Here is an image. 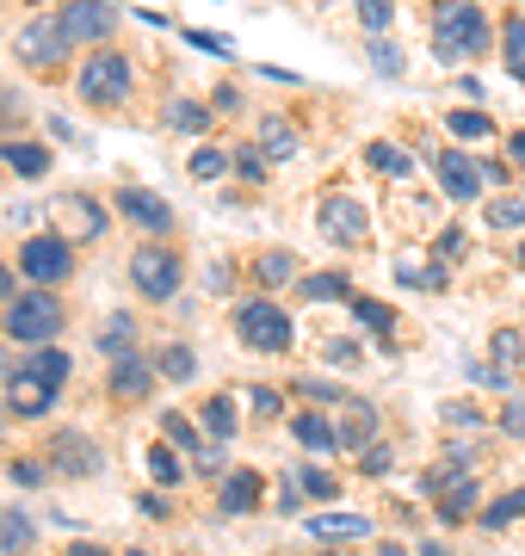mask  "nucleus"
<instances>
[{
	"instance_id": "1",
	"label": "nucleus",
	"mask_w": 525,
	"mask_h": 556,
	"mask_svg": "<svg viewBox=\"0 0 525 556\" xmlns=\"http://www.w3.org/2000/svg\"><path fill=\"white\" fill-rule=\"evenodd\" d=\"M426 38L439 62H476L488 56V20L476 0H433L426 7Z\"/></svg>"
},
{
	"instance_id": "2",
	"label": "nucleus",
	"mask_w": 525,
	"mask_h": 556,
	"mask_svg": "<svg viewBox=\"0 0 525 556\" xmlns=\"http://www.w3.org/2000/svg\"><path fill=\"white\" fill-rule=\"evenodd\" d=\"M0 328L13 340H25V346H50V340L68 328V309H62L56 298H50V285H31L25 298L7 303V316H0Z\"/></svg>"
},
{
	"instance_id": "3",
	"label": "nucleus",
	"mask_w": 525,
	"mask_h": 556,
	"mask_svg": "<svg viewBox=\"0 0 525 556\" xmlns=\"http://www.w3.org/2000/svg\"><path fill=\"white\" fill-rule=\"evenodd\" d=\"M130 80H137V62L130 56H118V50H93L87 68L75 75V93H81L87 105H118L124 93H130Z\"/></svg>"
},
{
	"instance_id": "4",
	"label": "nucleus",
	"mask_w": 525,
	"mask_h": 556,
	"mask_svg": "<svg viewBox=\"0 0 525 556\" xmlns=\"http://www.w3.org/2000/svg\"><path fill=\"white\" fill-rule=\"evenodd\" d=\"M235 334L254 346V353H291V316H284L279 303H266V298H254V303H235Z\"/></svg>"
},
{
	"instance_id": "5",
	"label": "nucleus",
	"mask_w": 525,
	"mask_h": 556,
	"mask_svg": "<svg viewBox=\"0 0 525 556\" xmlns=\"http://www.w3.org/2000/svg\"><path fill=\"white\" fill-rule=\"evenodd\" d=\"M180 254H174V248H137V254H130V285H137L142 298H174V291H180Z\"/></svg>"
},
{
	"instance_id": "6",
	"label": "nucleus",
	"mask_w": 525,
	"mask_h": 556,
	"mask_svg": "<svg viewBox=\"0 0 525 556\" xmlns=\"http://www.w3.org/2000/svg\"><path fill=\"white\" fill-rule=\"evenodd\" d=\"M13 50H20V62H31V68H62L75 43H68L62 20H31V25H20V38H13Z\"/></svg>"
},
{
	"instance_id": "7",
	"label": "nucleus",
	"mask_w": 525,
	"mask_h": 556,
	"mask_svg": "<svg viewBox=\"0 0 525 556\" xmlns=\"http://www.w3.org/2000/svg\"><path fill=\"white\" fill-rule=\"evenodd\" d=\"M68 266H75V254H68V241L62 236H31L20 248V273L31 278V285H62Z\"/></svg>"
},
{
	"instance_id": "8",
	"label": "nucleus",
	"mask_w": 525,
	"mask_h": 556,
	"mask_svg": "<svg viewBox=\"0 0 525 556\" xmlns=\"http://www.w3.org/2000/svg\"><path fill=\"white\" fill-rule=\"evenodd\" d=\"M56 20H62V31H68V43H105L112 31H118L112 0H68Z\"/></svg>"
},
{
	"instance_id": "9",
	"label": "nucleus",
	"mask_w": 525,
	"mask_h": 556,
	"mask_svg": "<svg viewBox=\"0 0 525 556\" xmlns=\"http://www.w3.org/2000/svg\"><path fill=\"white\" fill-rule=\"evenodd\" d=\"M322 236L341 241V248H364V241H371L364 204H353L346 192H328V199H322Z\"/></svg>"
},
{
	"instance_id": "10",
	"label": "nucleus",
	"mask_w": 525,
	"mask_h": 556,
	"mask_svg": "<svg viewBox=\"0 0 525 556\" xmlns=\"http://www.w3.org/2000/svg\"><path fill=\"white\" fill-rule=\"evenodd\" d=\"M433 174H439V186H445V199H458V204H470L476 192H483V161H470L464 149H439L433 155Z\"/></svg>"
},
{
	"instance_id": "11",
	"label": "nucleus",
	"mask_w": 525,
	"mask_h": 556,
	"mask_svg": "<svg viewBox=\"0 0 525 556\" xmlns=\"http://www.w3.org/2000/svg\"><path fill=\"white\" fill-rule=\"evenodd\" d=\"M7 408H13V415H25V420L50 415V408H56V383L38 378L31 365H20V371L7 378Z\"/></svg>"
},
{
	"instance_id": "12",
	"label": "nucleus",
	"mask_w": 525,
	"mask_h": 556,
	"mask_svg": "<svg viewBox=\"0 0 525 556\" xmlns=\"http://www.w3.org/2000/svg\"><path fill=\"white\" fill-rule=\"evenodd\" d=\"M118 217H130L137 229H149V236H167V229H174V211H167V199L142 192V186H124V192H118Z\"/></svg>"
},
{
	"instance_id": "13",
	"label": "nucleus",
	"mask_w": 525,
	"mask_h": 556,
	"mask_svg": "<svg viewBox=\"0 0 525 556\" xmlns=\"http://www.w3.org/2000/svg\"><path fill=\"white\" fill-rule=\"evenodd\" d=\"M50 464H56L62 477H100V445L81 433H56L50 439Z\"/></svg>"
},
{
	"instance_id": "14",
	"label": "nucleus",
	"mask_w": 525,
	"mask_h": 556,
	"mask_svg": "<svg viewBox=\"0 0 525 556\" xmlns=\"http://www.w3.org/2000/svg\"><path fill=\"white\" fill-rule=\"evenodd\" d=\"M105 390H112L118 402H142L149 390H155V365H149V358H137V353L112 358V378H105Z\"/></svg>"
},
{
	"instance_id": "15",
	"label": "nucleus",
	"mask_w": 525,
	"mask_h": 556,
	"mask_svg": "<svg viewBox=\"0 0 525 556\" xmlns=\"http://www.w3.org/2000/svg\"><path fill=\"white\" fill-rule=\"evenodd\" d=\"M291 433L304 452H341V427H334V408H309V415H291Z\"/></svg>"
},
{
	"instance_id": "16",
	"label": "nucleus",
	"mask_w": 525,
	"mask_h": 556,
	"mask_svg": "<svg viewBox=\"0 0 525 556\" xmlns=\"http://www.w3.org/2000/svg\"><path fill=\"white\" fill-rule=\"evenodd\" d=\"M0 167H13L20 179H43L50 174V149L43 142H25V137H7L0 142Z\"/></svg>"
},
{
	"instance_id": "17",
	"label": "nucleus",
	"mask_w": 525,
	"mask_h": 556,
	"mask_svg": "<svg viewBox=\"0 0 525 556\" xmlns=\"http://www.w3.org/2000/svg\"><path fill=\"white\" fill-rule=\"evenodd\" d=\"M334 427H341V452H346V445H359V452H364V445H371V433H377V408L346 396L341 415H334Z\"/></svg>"
},
{
	"instance_id": "18",
	"label": "nucleus",
	"mask_w": 525,
	"mask_h": 556,
	"mask_svg": "<svg viewBox=\"0 0 525 556\" xmlns=\"http://www.w3.org/2000/svg\"><path fill=\"white\" fill-rule=\"evenodd\" d=\"M217 507H222L229 519L254 514V507H260V477H254V470H235V477H222V495H217Z\"/></svg>"
},
{
	"instance_id": "19",
	"label": "nucleus",
	"mask_w": 525,
	"mask_h": 556,
	"mask_svg": "<svg viewBox=\"0 0 525 556\" xmlns=\"http://www.w3.org/2000/svg\"><path fill=\"white\" fill-rule=\"evenodd\" d=\"M520 365H525V340H520V328H501V334L488 340V371L501 383H513L520 378Z\"/></svg>"
},
{
	"instance_id": "20",
	"label": "nucleus",
	"mask_w": 525,
	"mask_h": 556,
	"mask_svg": "<svg viewBox=\"0 0 525 556\" xmlns=\"http://www.w3.org/2000/svg\"><path fill=\"white\" fill-rule=\"evenodd\" d=\"M142 464H149V477L162 482V489H174V482L185 477V457H180V445H174V439H155V445H149V457H142Z\"/></svg>"
},
{
	"instance_id": "21",
	"label": "nucleus",
	"mask_w": 525,
	"mask_h": 556,
	"mask_svg": "<svg viewBox=\"0 0 525 556\" xmlns=\"http://www.w3.org/2000/svg\"><path fill=\"white\" fill-rule=\"evenodd\" d=\"M445 130H451L458 142H488L495 137V118H488L483 105H458V112L445 118Z\"/></svg>"
},
{
	"instance_id": "22",
	"label": "nucleus",
	"mask_w": 525,
	"mask_h": 556,
	"mask_svg": "<svg viewBox=\"0 0 525 556\" xmlns=\"http://www.w3.org/2000/svg\"><path fill=\"white\" fill-rule=\"evenodd\" d=\"M470 507H476V470L439 489V519H451V526H458V519H470Z\"/></svg>"
},
{
	"instance_id": "23",
	"label": "nucleus",
	"mask_w": 525,
	"mask_h": 556,
	"mask_svg": "<svg viewBox=\"0 0 525 556\" xmlns=\"http://www.w3.org/2000/svg\"><path fill=\"white\" fill-rule=\"evenodd\" d=\"M364 167H371V174H384V179H408V174H414V161H408L396 142H364Z\"/></svg>"
},
{
	"instance_id": "24",
	"label": "nucleus",
	"mask_w": 525,
	"mask_h": 556,
	"mask_svg": "<svg viewBox=\"0 0 525 556\" xmlns=\"http://www.w3.org/2000/svg\"><path fill=\"white\" fill-rule=\"evenodd\" d=\"M291 278H297V254H279V248H272V254L254 260V285H266V291H279Z\"/></svg>"
},
{
	"instance_id": "25",
	"label": "nucleus",
	"mask_w": 525,
	"mask_h": 556,
	"mask_svg": "<svg viewBox=\"0 0 525 556\" xmlns=\"http://www.w3.org/2000/svg\"><path fill=\"white\" fill-rule=\"evenodd\" d=\"M100 353L105 358H124V353H137V316H112L100 328Z\"/></svg>"
},
{
	"instance_id": "26",
	"label": "nucleus",
	"mask_w": 525,
	"mask_h": 556,
	"mask_svg": "<svg viewBox=\"0 0 525 556\" xmlns=\"http://www.w3.org/2000/svg\"><path fill=\"white\" fill-rule=\"evenodd\" d=\"M309 532H316V538H364V532H371V519H364V514H316V519H309Z\"/></svg>"
},
{
	"instance_id": "27",
	"label": "nucleus",
	"mask_w": 525,
	"mask_h": 556,
	"mask_svg": "<svg viewBox=\"0 0 525 556\" xmlns=\"http://www.w3.org/2000/svg\"><path fill=\"white\" fill-rule=\"evenodd\" d=\"M260 149L272 161H291V155H297V130H291L284 118H260Z\"/></svg>"
},
{
	"instance_id": "28",
	"label": "nucleus",
	"mask_w": 525,
	"mask_h": 556,
	"mask_svg": "<svg viewBox=\"0 0 525 556\" xmlns=\"http://www.w3.org/2000/svg\"><path fill=\"white\" fill-rule=\"evenodd\" d=\"M167 124H174V130H185V137H204V130H210V105L174 100V105H167Z\"/></svg>"
},
{
	"instance_id": "29",
	"label": "nucleus",
	"mask_w": 525,
	"mask_h": 556,
	"mask_svg": "<svg viewBox=\"0 0 525 556\" xmlns=\"http://www.w3.org/2000/svg\"><path fill=\"white\" fill-rule=\"evenodd\" d=\"M25 365H31L38 378H50V383L62 390V383H68V365H75V358L62 353V346H31V358H25Z\"/></svg>"
},
{
	"instance_id": "30",
	"label": "nucleus",
	"mask_w": 525,
	"mask_h": 556,
	"mask_svg": "<svg viewBox=\"0 0 525 556\" xmlns=\"http://www.w3.org/2000/svg\"><path fill=\"white\" fill-rule=\"evenodd\" d=\"M353 316H359L364 334H384V340H389V328H396V309L377 303V298H353Z\"/></svg>"
},
{
	"instance_id": "31",
	"label": "nucleus",
	"mask_w": 525,
	"mask_h": 556,
	"mask_svg": "<svg viewBox=\"0 0 525 556\" xmlns=\"http://www.w3.org/2000/svg\"><path fill=\"white\" fill-rule=\"evenodd\" d=\"M155 371H162V378H174V383H185L192 371H199V353L174 340V346H162V358H155Z\"/></svg>"
},
{
	"instance_id": "32",
	"label": "nucleus",
	"mask_w": 525,
	"mask_h": 556,
	"mask_svg": "<svg viewBox=\"0 0 525 556\" xmlns=\"http://www.w3.org/2000/svg\"><path fill=\"white\" fill-rule=\"evenodd\" d=\"M199 415H204V433H210V439H229V433H235V402H229V396H210Z\"/></svg>"
},
{
	"instance_id": "33",
	"label": "nucleus",
	"mask_w": 525,
	"mask_h": 556,
	"mask_svg": "<svg viewBox=\"0 0 525 556\" xmlns=\"http://www.w3.org/2000/svg\"><path fill=\"white\" fill-rule=\"evenodd\" d=\"M0 551H7V556L31 551V519H25V514H0Z\"/></svg>"
},
{
	"instance_id": "34",
	"label": "nucleus",
	"mask_w": 525,
	"mask_h": 556,
	"mask_svg": "<svg viewBox=\"0 0 525 556\" xmlns=\"http://www.w3.org/2000/svg\"><path fill=\"white\" fill-rule=\"evenodd\" d=\"M162 439H174V445H180L185 457H199V452H204L199 427H192V420H185V415H162Z\"/></svg>"
},
{
	"instance_id": "35",
	"label": "nucleus",
	"mask_w": 525,
	"mask_h": 556,
	"mask_svg": "<svg viewBox=\"0 0 525 556\" xmlns=\"http://www.w3.org/2000/svg\"><path fill=\"white\" fill-rule=\"evenodd\" d=\"M501 50H507V68H513V75L525 80V20H520V13L507 20V31H501Z\"/></svg>"
},
{
	"instance_id": "36",
	"label": "nucleus",
	"mask_w": 525,
	"mask_h": 556,
	"mask_svg": "<svg viewBox=\"0 0 525 556\" xmlns=\"http://www.w3.org/2000/svg\"><path fill=\"white\" fill-rule=\"evenodd\" d=\"M520 514H525V489H513V495H501V501L483 514V526H488V532H501V526H513Z\"/></svg>"
},
{
	"instance_id": "37",
	"label": "nucleus",
	"mask_w": 525,
	"mask_h": 556,
	"mask_svg": "<svg viewBox=\"0 0 525 556\" xmlns=\"http://www.w3.org/2000/svg\"><path fill=\"white\" fill-rule=\"evenodd\" d=\"M353 7H359L364 31H389V20H396V0H353Z\"/></svg>"
},
{
	"instance_id": "38",
	"label": "nucleus",
	"mask_w": 525,
	"mask_h": 556,
	"mask_svg": "<svg viewBox=\"0 0 525 556\" xmlns=\"http://www.w3.org/2000/svg\"><path fill=\"white\" fill-rule=\"evenodd\" d=\"M304 298H353V285H346V273H316L304 278Z\"/></svg>"
},
{
	"instance_id": "39",
	"label": "nucleus",
	"mask_w": 525,
	"mask_h": 556,
	"mask_svg": "<svg viewBox=\"0 0 525 556\" xmlns=\"http://www.w3.org/2000/svg\"><path fill=\"white\" fill-rule=\"evenodd\" d=\"M68 211H75V229H81L87 241H93V236L105 229V211H100L93 199H68Z\"/></svg>"
},
{
	"instance_id": "40",
	"label": "nucleus",
	"mask_w": 525,
	"mask_h": 556,
	"mask_svg": "<svg viewBox=\"0 0 525 556\" xmlns=\"http://www.w3.org/2000/svg\"><path fill=\"white\" fill-rule=\"evenodd\" d=\"M359 470H364V477H389V470H396V452H389V445H377V439H371V445H364V452H359Z\"/></svg>"
},
{
	"instance_id": "41",
	"label": "nucleus",
	"mask_w": 525,
	"mask_h": 556,
	"mask_svg": "<svg viewBox=\"0 0 525 556\" xmlns=\"http://www.w3.org/2000/svg\"><path fill=\"white\" fill-rule=\"evenodd\" d=\"M229 167H235V161L222 155V149H199V155H192V179H222Z\"/></svg>"
},
{
	"instance_id": "42",
	"label": "nucleus",
	"mask_w": 525,
	"mask_h": 556,
	"mask_svg": "<svg viewBox=\"0 0 525 556\" xmlns=\"http://www.w3.org/2000/svg\"><path fill=\"white\" fill-rule=\"evenodd\" d=\"M266 161H272L266 149H235V174H242L247 186H260V179H266Z\"/></svg>"
},
{
	"instance_id": "43",
	"label": "nucleus",
	"mask_w": 525,
	"mask_h": 556,
	"mask_svg": "<svg viewBox=\"0 0 525 556\" xmlns=\"http://www.w3.org/2000/svg\"><path fill=\"white\" fill-rule=\"evenodd\" d=\"M488 223H495V229H525V199H501L488 211Z\"/></svg>"
},
{
	"instance_id": "44",
	"label": "nucleus",
	"mask_w": 525,
	"mask_h": 556,
	"mask_svg": "<svg viewBox=\"0 0 525 556\" xmlns=\"http://www.w3.org/2000/svg\"><path fill=\"white\" fill-rule=\"evenodd\" d=\"M371 68H377V75H402V50H396V43H371Z\"/></svg>"
},
{
	"instance_id": "45",
	"label": "nucleus",
	"mask_w": 525,
	"mask_h": 556,
	"mask_svg": "<svg viewBox=\"0 0 525 556\" xmlns=\"http://www.w3.org/2000/svg\"><path fill=\"white\" fill-rule=\"evenodd\" d=\"M304 495H316V501H334V477L309 464V470H304Z\"/></svg>"
},
{
	"instance_id": "46",
	"label": "nucleus",
	"mask_w": 525,
	"mask_h": 556,
	"mask_svg": "<svg viewBox=\"0 0 525 556\" xmlns=\"http://www.w3.org/2000/svg\"><path fill=\"white\" fill-rule=\"evenodd\" d=\"M13 482H20V489H38L43 464H38V457H13Z\"/></svg>"
},
{
	"instance_id": "47",
	"label": "nucleus",
	"mask_w": 525,
	"mask_h": 556,
	"mask_svg": "<svg viewBox=\"0 0 525 556\" xmlns=\"http://www.w3.org/2000/svg\"><path fill=\"white\" fill-rule=\"evenodd\" d=\"M297 390H304V396H316V402H328V408H341V390H334V383H322V378H304V383H297Z\"/></svg>"
},
{
	"instance_id": "48",
	"label": "nucleus",
	"mask_w": 525,
	"mask_h": 556,
	"mask_svg": "<svg viewBox=\"0 0 525 556\" xmlns=\"http://www.w3.org/2000/svg\"><path fill=\"white\" fill-rule=\"evenodd\" d=\"M501 433L525 439V402H513V408H501Z\"/></svg>"
},
{
	"instance_id": "49",
	"label": "nucleus",
	"mask_w": 525,
	"mask_h": 556,
	"mask_svg": "<svg viewBox=\"0 0 525 556\" xmlns=\"http://www.w3.org/2000/svg\"><path fill=\"white\" fill-rule=\"evenodd\" d=\"M445 415H451V427H483V415H476V408H470V402H451V408H445Z\"/></svg>"
},
{
	"instance_id": "50",
	"label": "nucleus",
	"mask_w": 525,
	"mask_h": 556,
	"mask_svg": "<svg viewBox=\"0 0 525 556\" xmlns=\"http://www.w3.org/2000/svg\"><path fill=\"white\" fill-rule=\"evenodd\" d=\"M297 501H304V482H279V514H297Z\"/></svg>"
},
{
	"instance_id": "51",
	"label": "nucleus",
	"mask_w": 525,
	"mask_h": 556,
	"mask_svg": "<svg viewBox=\"0 0 525 556\" xmlns=\"http://www.w3.org/2000/svg\"><path fill=\"white\" fill-rule=\"evenodd\" d=\"M185 43H192V50H210V56H229V43H222V38H204V31H185Z\"/></svg>"
},
{
	"instance_id": "52",
	"label": "nucleus",
	"mask_w": 525,
	"mask_h": 556,
	"mask_svg": "<svg viewBox=\"0 0 525 556\" xmlns=\"http://www.w3.org/2000/svg\"><path fill=\"white\" fill-rule=\"evenodd\" d=\"M137 514H142V519H167V495H142Z\"/></svg>"
},
{
	"instance_id": "53",
	"label": "nucleus",
	"mask_w": 525,
	"mask_h": 556,
	"mask_svg": "<svg viewBox=\"0 0 525 556\" xmlns=\"http://www.w3.org/2000/svg\"><path fill=\"white\" fill-rule=\"evenodd\" d=\"M353 358H359V346H353V340H334V346H328V365H353Z\"/></svg>"
},
{
	"instance_id": "54",
	"label": "nucleus",
	"mask_w": 525,
	"mask_h": 556,
	"mask_svg": "<svg viewBox=\"0 0 525 556\" xmlns=\"http://www.w3.org/2000/svg\"><path fill=\"white\" fill-rule=\"evenodd\" d=\"M247 402H254V408H260V415H279V408H284V402L272 396V390H247Z\"/></svg>"
},
{
	"instance_id": "55",
	"label": "nucleus",
	"mask_w": 525,
	"mask_h": 556,
	"mask_svg": "<svg viewBox=\"0 0 525 556\" xmlns=\"http://www.w3.org/2000/svg\"><path fill=\"white\" fill-rule=\"evenodd\" d=\"M458 254H464V236H458V229H445V236H439V260H458Z\"/></svg>"
},
{
	"instance_id": "56",
	"label": "nucleus",
	"mask_w": 525,
	"mask_h": 556,
	"mask_svg": "<svg viewBox=\"0 0 525 556\" xmlns=\"http://www.w3.org/2000/svg\"><path fill=\"white\" fill-rule=\"evenodd\" d=\"M235 105H242V93H235V87H217V100H210V112H235Z\"/></svg>"
},
{
	"instance_id": "57",
	"label": "nucleus",
	"mask_w": 525,
	"mask_h": 556,
	"mask_svg": "<svg viewBox=\"0 0 525 556\" xmlns=\"http://www.w3.org/2000/svg\"><path fill=\"white\" fill-rule=\"evenodd\" d=\"M0 303H13V266H0Z\"/></svg>"
},
{
	"instance_id": "58",
	"label": "nucleus",
	"mask_w": 525,
	"mask_h": 556,
	"mask_svg": "<svg viewBox=\"0 0 525 556\" xmlns=\"http://www.w3.org/2000/svg\"><path fill=\"white\" fill-rule=\"evenodd\" d=\"M507 155H513V161H525V130H520V137H507Z\"/></svg>"
},
{
	"instance_id": "59",
	"label": "nucleus",
	"mask_w": 525,
	"mask_h": 556,
	"mask_svg": "<svg viewBox=\"0 0 525 556\" xmlns=\"http://www.w3.org/2000/svg\"><path fill=\"white\" fill-rule=\"evenodd\" d=\"M68 556H112V551H100V544H75Z\"/></svg>"
},
{
	"instance_id": "60",
	"label": "nucleus",
	"mask_w": 525,
	"mask_h": 556,
	"mask_svg": "<svg viewBox=\"0 0 525 556\" xmlns=\"http://www.w3.org/2000/svg\"><path fill=\"white\" fill-rule=\"evenodd\" d=\"M377 556H408V551H402V544H384V551H377Z\"/></svg>"
},
{
	"instance_id": "61",
	"label": "nucleus",
	"mask_w": 525,
	"mask_h": 556,
	"mask_svg": "<svg viewBox=\"0 0 525 556\" xmlns=\"http://www.w3.org/2000/svg\"><path fill=\"white\" fill-rule=\"evenodd\" d=\"M421 556H451V551H445V544H426V551Z\"/></svg>"
},
{
	"instance_id": "62",
	"label": "nucleus",
	"mask_w": 525,
	"mask_h": 556,
	"mask_svg": "<svg viewBox=\"0 0 525 556\" xmlns=\"http://www.w3.org/2000/svg\"><path fill=\"white\" fill-rule=\"evenodd\" d=\"M520 266H525V241H520Z\"/></svg>"
},
{
	"instance_id": "63",
	"label": "nucleus",
	"mask_w": 525,
	"mask_h": 556,
	"mask_svg": "<svg viewBox=\"0 0 525 556\" xmlns=\"http://www.w3.org/2000/svg\"><path fill=\"white\" fill-rule=\"evenodd\" d=\"M130 556H142V551H130Z\"/></svg>"
}]
</instances>
